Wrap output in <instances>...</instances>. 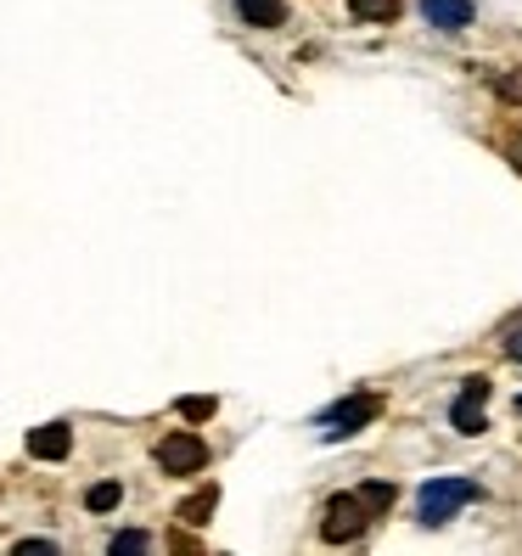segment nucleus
Returning a JSON list of instances; mask_svg holds the SVG:
<instances>
[{
    "label": "nucleus",
    "mask_w": 522,
    "mask_h": 556,
    "mask_svg": "<svg viewBox=\"0 0 522 556\" xmlns=\"http://www.w3.org/2000/svg\"><path fill=\"white\" fill-rule=\"evenodd\" d=\"M517 410H522V400H517Z\"/></svg>",
    "instance_id": "18"
},
{
    "label": "nucleus",
    "mask_w": 522,
    "mask_h": 556,
    "mask_svg": "<svg viewBox=\"0 0 522 556\" xmlns=\"http://www.w3.org/2000/svg\"><path fill=\"white\" fill-rule=\"evenodd\" d=\"M214 506H219V489L208 483V489H198L191 501H180V522H191V529H198V522H208V517H214Z\"/></svg>",
    "instance_id": "10"
},
{
    "label": "nucleus",
    "mask_w": 522,
    "mask_h": 556,
    "mask_svg": "<svg viewBox=\"0 0 522 556\" xmlns=\"http://www.w3.org/2000/svg\"><path fill=\"white\" fill-rule=\"evenodd\" d=\"M136 551H152V540L147 534H118L113 540V556H136Z\"/></svg>",
    "instance_id": "15"
},
{
    "label": "nucleus",
    "mask_w": 522,
    "mask_h": 556,
    "mask_svg": "<svg viewBox=\"0 0 522 556\" xmlns=\"http://www.w3.org/2000/svg\"><path fill=\"white\" fill-rule=\"evenodd\" d=\"M506 354H511V359H517V366H522V326H517V332L506 338Z\"/></svg>",
    "instance_id": "17"
},
{
    "label": "nucleus",
    "mask_w": 522,
    "mask_h": 556,
    "mask_svg": "<svg viewBox=\"0 0 522 556\" xmlns=\"http://www.w3.org/2000/svg\"><path fill=\"white\" fill-rule=\"evenodd\" d=\"M175 410H180L186 421H208V416L219 410V400H208V394H186V400H180Z\"/></svg>",
    "instance_id": "13"
},
{
    "label": "nucleus",
    "mask_w": 522,
    "mask_h": 556,
    "mask_svg": "<svg viewBox=\"0 0 522 556\" xmlns=\"http://www.w3.org/2000/svg\"><path fill=\"white\" fill-rule=\"evenodd\" d=\"M421 17H428L433 28H467L472 23V0H421Z\"/></svg>",
    "instance_id": "7"
},
{
    "label": "nucleus",
    "mask_w": 522,
    "mask_h": 556,
    "mask_svg": "<svg viewBox=\"0 0 522 556\" xmlns=\"http://www.w3.org/2000/svg\"><path fill=\"white\" fill-rule=\"evenodd\" d=\"M348 12L360 23H394L405 12V0H348Z\"/></svg>",
    "instance_id": "9"
},
{
    "label": "nucleus",
    "mask_w": 522,
    "mask_h": 556,
    "mask_svg": "<svg viewBox=\"0 0 522 556\" xmlns=\"http://www.w3.org/2000/svg\"><path fill=\"white\" fill-rule=\"evenodd\" d=\"M506 157H511V169H522V129H517V136L506 141Z\"/></svg>",
    "instance_id": "16"
},
{
    "label": "nucleus",
    "mask_w": 522,
    "mask_h": 556,
    "mask_svg": "<svg viewBox=\"0 0 522 556\" xmlns=\"http://www.w3.org/2000/svg\"><path fill=\"white\" fill-rule=\"evenodd\" d=\"M483 495V489L472 478H433V483H421V522L428 529H438V522H449L461 506H472Z\"/></svg>",
    "instance_id": "1"
},
{
    "label": "nucleus",
    "mask_w": 522,
    "mask_h": 556,
    "mask_svg": "<svg viewBox=\"0 0 522 556\" xmlns=\"http://www.w3.org/2000/svg\"><path fill=\"white\" fill-rule=\"evenodd\" d=\"M118 501H124L118 483H90V489H85V506H90V511H113Z\"/></svg>",
    "instance_id": "12"
},
{
    "label": "nucleus",
    "mask_w": 522,
    "mask_h": 556,
    "mask_svg": "<svg viewBox=\"0 0 522 556\" xmlns=\"http://www.w3.org/2000/svg\"><path fill=\"white\" fill-rule=\"evenodd\" d=\"M354 495H360V506H366L371 517H387V506H394V483L371 478V483H360V489H354Z\"/></svg>",
    "instance_id": "11"
},
{
    "label": "nucleus",
    "mask_w": 522,
    "mask_h": 556,
    "mask_svg": "<svg viewBox=\"0 0 522 556\" xmlns=\"http://www.w3.org/2000/svg\"><path fill=\"white\" fill-rule=\"evenodd\" d=\"M483 400H488V377H467V388H461V400L449 405V421L461 433H483L488 428V416H483Z\"/></svg>",
    "instance_id": "5"
},
{
    "label": "nucleus",
    "mask_w": 522,
    "mask_h": 556,
    "mask_svg": "<svg viewBox=\"0 0 522 556\" xmlns=\"http://www.w3.org/2000/svg\"><path fill=\"white\" fill-rule=\"evenodd\" d=\"M377 416H382V400L377 394H354L338 410H326V439H348V433H360L366 421H377Z\"/></svg>",
    "instance_id": "4"
},
{
    "label": "nucleus",
    "mask_w": 522,
    "mask_h": 556,
    "mask_svg": "<svg viewBox=\"0 0 522 556\" xmlns=\"http://www.w3.org/2000/svg\"><path fill=\"white\" fill-rule=\"evenodd\" d=\"M237 12H242L247 28H281V23H287L281 0H237Z\"/></svg>",
    "instance_id": "8"
},
{
    "label": "nucleus",
    "mask_w": 522,
    "mask_h": 556,
    "mask_svg": "<svg viewBox=\"0 0 522 556\" xmlns=\"http://www.w3.org/2000/svg\"><path fill=\"white\" fill-rule=\"evenodd\" d=\"M366 529H371V511L360 506V495H332V501H326V522H320V534L332 540V545L360 540Z\"/></svg>",
    "instance_id": "2"
},
{
    "label": "nucleus",
    "mask_w": 522,
    "mask_h": 556,
    "mask_svg": "<svg viewBox=\"0 0 522 556\" xmlns=\"http://www.w3.org/2000/svg\"><path fill=\"white\" fill-rule=\"evenodd\" d=\"M157 467L169 478H191L208 467V444L198 433H169V439H157Z\"/></svg>",
    "instance_id": "3"
},
{
    "label": "nucleus",
    "mask_w": 522,
    "mask_h": 556,
    "mask_svg": "<svg viewBox=\"0 0 522 556\" xmlns=\"http://www.w3.org/2000/svg\"><path fill=\"white\" fill-rule=\"evenodd\" d=\"M495 96H500V102H511V108H522V68L500 74V79H495Z\"/></svg>",
    "instance_id": "14"
},
{
    "label": "nucleus",
    "mask_w": 522,
    "mask_h": 556,
    "mask_svg": "<svg viewBox=\"0 0 522 556\" xmlns=\"http://www.w3.org/2000/svg\"><path fill=\"white\" fill-rule=\"evenodd\" d=\"M68 450H74V428H68V421H46V428L28 433V455H35V462H62Z\"/></svg>",
    "instance_id": "6"
}]
</instances>
